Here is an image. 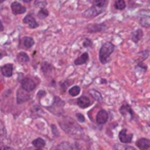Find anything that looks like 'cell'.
Masks as SVG:
<instances>
[{"mask_svg":"<svg viewBox=\"0 0 150 150\" xmlns=\"http://www.w3.org/2000/svg\"><path fill=\"white\" fill-rule=\"evenodd\" d=\"M56 150H59V149H56Z\"/></svg>","mask_w":150,"mask_h":150,"instance_id":"74e56055","label":"cell"},{"mask_svg":"<svg viewBox=\"0 0 150 150\" xmlns=\"http://www.w3.org/2000/svg\"><path fill=\"white\" fill-rule=\"evenodd\" d=\"M11 11L15 15H22L26 11V7H24L19 2H13L11 3Z\"/></svg>","mask_w":150,"mask_h":150,"instance_id":"ba28073f","label":"cell"},{"mask_svg":"<svg viewBox=\"0 0 150 150\" xmlns=\"http://www.w3.org/2000/svg\"><path fill=\"white\" fill-rule=\"evenodd\" d=\"M23 22L25 24H27V25L29 26L30 28H32V29H34V28H37L38 27V23L36 22V20L34 19V17L32 15L26 16V18L23 20Z\"/></svg>","mask_w":150,"mask_h":150,"instance_id":"9c48e42d","label":"cell"},{"mask_svg":"<svg viewBox=\"0 0 150 150\" xmlns=\"http://www.w3.org/2000/svg\"><path fill=\"white\" fill-rule=\"evenodd\" d=\"M133 137H134L133 134L129 133L127 129H121L120 133H119V140L125 144H127V143H129V142H132Z\"/></svg>","mask_w":150,"mask_h":150,"instance_id":"277c9868","label":"cell"},{"mask_svg":"<svg viewBox=\"0 0 150 150\" xmlns=\"http://www.w3.org/2000/svg\"><path fill=\"white\" fill-rule=\"evenodd\" d=\"M52 66L50 64H48V63H43L42 64V71H43L45 74H47V70H52Z\"/></svg>","mask_w":150,"mask_h":150,"instance_id":"4316f807","label":"cell"},{"mask_svg":"<svg viewBox=\"0 0 150 150\" xmlns=\"http://www.w3.org/2000/svg\"><path fill=\"white\" fill-rule=\"evenodd\" d=\"M120 113L123 115V116H127V115H129L131 116V119L134 118V113H133V110H132V108L129 106L127 104H125L121 106L120 108Z\"/></svg>","mask_w":150,"mask_h":150,"instance_id":"7c38bea8","label":"cell"},{"mask_svg":"<svg viewBox=\"0 0 150 150\" xmlns=\"http://www.w3.org/2000/svg\"><path fill=\"white\" fill-rule=\"evenodd\" d=\"M83 46H84V47H90V46H92V41L86 38V39L83 41Z\"/></svg>","mask_w":150,"mask_h":150,"instance_id":"f1b7e54d","label":"cell"},{"mask_svg":"<svg viewBox=\"0 0 150 150\" xmlns=\"http://www.w3.org/2000/svg\"><path fill=\"white\" fill-rule=\"evenodd\" d=\"M30 98V95H29V92L25 91L24 88H19L18 90V93H17V103L18 104H22V103L26 102L28 101Z\"/></svg>","mask_w":150,"mask_h":150,"instance_id":"3957f363","label":"cell"},{"mask_svg":"<svg viewBox=\"0 0 150 150\" xmlns=\"http://www.w3.org/2000/svg\"><path fill=\"white\" fill-rule=\"evenodd\" d=\"M79 93H80V88L77 86H73V88H71L70 90H69V94H70V96H72V97H76Z\"/></svg>","mask_w":150,"mask_h":150,"instance_id":"7402d4cb","label":"cell"},{"mask_svg":"<svg viewBox=\"0 0 150 150\" xmlns=\"http://www.w3.org/2000/svg\"><path fill=\"white\" fill-rule=\"evenodd\" d=\"M5 52H4V50H0V59L2 58V57H4L5 56Z\"/></svg>","mask_w":150,"mask_h":150,"instance_id":"1f68e13d","label":"cell"},{"mask_svg":"<svg viewBox=\"0 0 150 150\" xmlns=\"http://www.w3.org/2000/svg\"><path fill=\"white\" fill-rule=\"evenodd\" d=\"M5 0H0V3H2V2H4Z\"/></svg>","mask_w":150,"mask_h":150,"instance_id":"d590c367","label":"cell"},{"mask_svg":"<svg viewBox=\"0 0 150 150\" xmlns=\"http://www.w3.org/2000/svg\"><path fill=\"white\" fill-rule=\"evenodd\" d=\"M114 48V45L111 42H106V43L103 44L100 50V52H99V60L102 64H106L108 62V58L113 52Z\"/></svg>","mask_w":150,"mask_h":150,"instance_id":"6da1fadb","label":"cell"},{"mask_svg":"<svg viewBox=\"0 0 150 150\" xmlns=\"http://www.w3.org/2000/svg\"><path fill=\"white\" fill-rule=\"evenodd\" d=\"M23 1H24L25 3H29V2H31L32 0H23Z\"/></svg>","mask_w":150,"mask_h":150,"instance_id":"e575fe53","label":"cell"},{"mask_svg":"<svg viewBox=\"0 0 150 150\" xmlns=\"http://www.w3.org/2000/svg\"><path fill=\"white\" fill-rule=\"evenodd\" d=\"M96 120L98 125H104V123H106L107 120H108V113H107V111L105 110L99 111L98 114H97Z\"/></svg>","mask_w":150,"mask_h":150,"instance_id":"8992f818","label":"cell"},{"mask_svg":"<svg viewBox=\"0 0 150 150\" xmlns=\"http://www.w3.org/2000/svg\"><path fill=\"white\" fill-rule=\"evenodd\" d=\"M77 105L81 108H88V106L92 105V101L88 97H81L77 100Z\"/></svg>","mask_w":150,"mask_h":150,"instance_id":"8fae6325","label":"cell"},{"mask_svg":"<svg viewBox=\"0 0 150 150\" xmlns=\"http://www.w3.org/2000/svg\"><path fill=\"white\" fill-rule=\"evenodd\" d=\"M34 5L40 9L44 8V6L46 5V0H36L35 3H34Z\"/></svg>","mask_w":150,"mask_h":150,"instance_id":"cb8c5ba5","label":"cell"},{"mask_svg":"<svg viewBox=\"0 0 150 150\" xmlns=\"http://www.w3.org/2000/svg\"><path fill=\"white\" fill-rule=\"evenodd\" d=\"M0 150H15V149L9 147V146H1V147H0Z\"/></svg>","mask_w":150,"mask_h":150,"instance_id":"4dcf8cb0","label":"cell"},{"mask_svg":"<svg viewBox=\"0 0 150 150\" xmlns=\"http://www.w3.org/2000/svg\"><path fill=\"white\" fill-rule=\"evenodd\" d=\"M136 145L139 149L141 150H147L150 148V140L145 139V138H141L136 142Z\"/></svg>","mask_w":150,"mask_h":150,"instance_id":"52a82bcc","label":"cell"},{"mask_svg":"<svg viewBox=\"0 0 150 150\" xmlns=\"http://www.w3.org/2000/svg\"><path fill=\"white\" fill-rule=\"evenodd\" d=\"M29 56H28L26 52H20V54H18L17 56V61L20 63V64H27L28 62H29Z\"/></svg>","mask_w":150,"mask_h":150,"instance_id":"9a60e30c","label":"cell"},{"mask_svg":"<svg viewBox=\"0 0 150 150\" xmlns=\"http://www.w3.org/2000/svg\"><path fill=\"white\" fill-rule=\"evenodd\" d=\"M91 94H92V96L95 98V100H97V101H102V96L100 95V93H98L96 90H92L91 91Z\"/></svg>","mask_w":150,"mask_h":150,"instance_id":"d4e9b609","label":"cell"},{"mask_svg":"<svg viewBox=\"0 0 150 150\" xmlns=\"http://www.w3.org/2000/svg\"><path fill=\"white\" fill-rule=\"evenodd\" d=\"M125 7V0H117L115 2V8L119 9V11H122Z\"/></svg>","mask_w":150,"mask_h":150,"instance_id":"603a6c76","label":"cell"},{"mask_svg":"<svg viewBox=\"0 0 150 150\" xmlns=\"http://www.w3.org/2000/svg\"><path fill=\"white\" fill-rule=\"evenodd\" d=\"M105 26L103 24H95V25H90L88 27V30L90 32H99V31H102L104 29Z\"/></svg>","mask_w":150,"mask_h":150,"instance_id":"e0dca14e","label":"cell"},{"mask_svg":"<svg viewBox=\"0 0 150 150\" xmlns=\"http://www.w3.org/2000/svg\"><path fill=\"white\" fill-rule=\"evenodd\" d=\"M38 96H39V97H43V96H45V92H44V91H41V92H40L39 93V95H38Z\"/></svg>","mask_w":150,"mask_h":150,"instance_id":"d6a6232c","label":"cell"},{"mask_svg":"<svg viewBox=\"0 0 150 150\" xmlns=\"http://www.w3.org/2000/svg\"><path fill=\"white\" fill-rule=\"evenodd\" d=\"M142 37H143V31H142L141 29L136 30V31H134L133 34H132V39H133V41L135 42V43H138V42L142 39Z\"/></svg>","mask_w":150,"mask_h":150,"instance_id":"5bb4252c","label":"cell"},{"mask_svg":"<svg viewBox=\"0 0 150 150\" xmlns=\"http://www.w3.org/2000/svg\"><path fill=\"white\" fill-rule=\"evenodd\" d=\"M59 150H73L72 145L68 142H62L59 145Z\"/></svg>","mask_w":150,"mask_h":150,"instance_id":"ffe728a7","label":"cell"},{"mask_svg":"<svg viewBox=\"0 0 150 150\" xmlns=\"http://www.w3.org/2000/svg\"><path fill=\"white\" fill-rule=\"evenodd\" d=\"M13 66L11 64H7L4 65L3 67H1V73L4 76H6V77H11V75H13Z\"/></svg>","mask_w":150,"mask_h":150,"instance_id":"30bf717a","label":"cell"},{"mask_svg":"<svg viewBox=\"0 0 150 150\" xmlns=\"http://www.w3.org/2000/svg\"><path fill=\"white\" fill-rule=\"evenodd\" d=\"M32 144H33L36 148H38V149H41L42 147L45 146V141H44L42 138H37V139H35L32 142Z\"/></svg>","mask_w":150,"mask_h":150,"instance_id":"ac0fdd59","label":"cell"},{"mask_svg":"<svg viewBox=\"0 0 150 150\" xmlns=\"http://www.w3.org/2000/svg\"><path fill=\"white\" fill-rule=\"evenodd\" d=\"M47 16H48V11H47V9H45V8H41L39 11V13H38V17H39L40 19L47 18Z\"/></svg>","mask_w":150,"mask_h":150,"instance_id":"484cf974","label":"cell"},{"mask_svg":"<svg viewBox=\"0 0 150 150\" xmlns=\"http://www.w3.org/2000/svg\"><path fill=\"white\" fill-rule=\"evenodd\" d=\"M1 31H3V25H2V23H1V20H0V32Z\"/></svg>","mask_w":150,"mask_h":150,"instance_id":"836d02e7","label":"cell"},{"mask_svg":"<svg viewBox=\"0 0 150 150\" xmlns=\"http://www.w3.org/2000/svg\"><path fill=\"white\" fill-rule=\"evenodd\" d=\"M93 3H94V6L99 7V8H102V7H105L107 5L108 0H94Z\"/></svg>","mask_w":150,"mask_h":150,"instance_id":"d6986e66","label":"cell"},{"mask_svg":"<svg viewBox=\"0 0 150 150\" xmlns=\"http://www.w3.org/2000/svg\"><path fill=\"white\" fill-rule=\"evenodd\" d=\"M35 150H42V149H38V148H37V149H35Z\"/></svg>","mask_w":150,"mask_h":150,"instance_id":"8d00e7d4","label":"cell"},{"mask_svg":"<svg viewBox=\"0 0 150 150\" xmlns=\"http://www.w3.org/2000/svg\"><path fill=\"white\" fill-rule=\"evenodd\" d=\"M102 13V9H100L99 7H96V6H93L91 8L86 9V11L83 13V17L86 18H95L97 16H99L100 13Z\"/></svg>","mask_w":150,"mask_h":150,"instance_id":"5b68a950","label":"cell"},{"mask_svg":"<svg viewBox=\"0 0 150 150\" xmlns=\"http://www.w3.org/2000/svg\"><path fill=\"white\" fill-rule=\"evenodd\" d=\"M5 136V127L2 122H0V137H4Z\"/></svg>","mask_w":150,"mask_h":150,"instance_id":"83f0119b","label":"cell"},{"mask_svg":"<svg viewBox=\"0 0 150 150\" xmlns=\"http://www.w3.org/2000/svg\"><path fill=\"white\" fill-rule=\"evenodd\" d=\"M21 43H22V46H23L24 48H30V47L33 46L34 40L32 37H24L23 39H22Z\"/></svg>","mask_w":150,"mask_h":150,"instance_id":"4fadbf2b","label":"cell"},{"mask_svg":"<svg viewBox=\"0 0 150 150\" xmlns=\"http://www.w3.org/2000/svg\"><path fill=\"white\" fill-rule=\"evenodd\" d=\"M114 149L115 150H136L133 147L127 145H123V144H116L114 145Z\"/></svg>","mask_w":150,"mask_h":150,"instance_id":"44dd1931","label":"cell"},{"mask_svg":"<svg viewBox=\"0 0 150 150\" xmlns=\"http://www.w3.org/2000/svg\"><path fill=\"white\" fill-rule=\"evenodd\" d=\"M76 118H77L80 122H83L84 121V116L82 114H80V113H77V114H76Z\"/></svg>","mask_w":150,"mask_h":150,"instance_id":"f546056e","label":"cell"},{"mask_svg":"<svg viewBox=\"0 0 150 150\" xmlns=\"http://www.w3.org/2000/svg\"><path fill=\"white\" fill-rule=\"evenodd\" d=\"M22 84V88H24L25 91H27V92H32V91H34V88H36V82L34 81L32 78H24L23 80H22L21 82Z\"/></svg>","mask_w":150,"mask_h":150,"instance_id":"7a4b0ae2","label":"cell"},{"mask_svg":"<svg viewBox=\"0 0 150 150\" xmlns=\"http://www.w3.org/2000/svg\"><path fill=\"white\" fill-rule=\"evenodd\" d=\"M88 52H84L83 54H81V56L79 57L78 59H76L74 62L75 65H82V64H86V62H88Z\"/></svg>","mask_w":150,"mask_h":150,"instance_id":"2e32d148","label":"cell"}]
</instances>
